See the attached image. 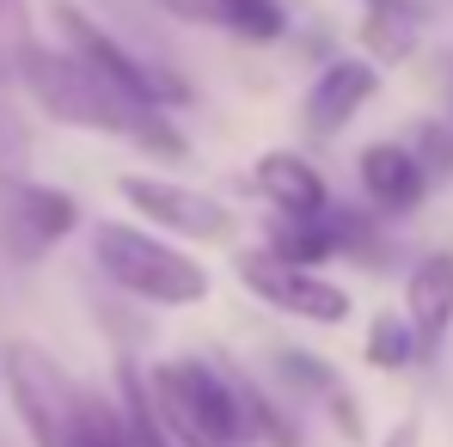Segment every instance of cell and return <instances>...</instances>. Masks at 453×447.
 Masks as SVG:
<instances>
[{"mask_svg":"<svg viewBox=\"0 0 453 447\" xmlns=\"http://www.w3.org/2000/svg\"><path fill=\"white\" fill-rule=\"evenodd\" d=\"M411 356H417V337H411V325H404L398 312H380L374 325H368V362L392 374V368H404Z\"/></svg>","mask_w":453,"mask_h":447,"instance_id":"cell-18","label":"cell"},{"mask_svg":"<svg viewBox=\"0 0 453 447\" xmlns=\"http://www.w3.org/2000/svg\"><path fill=\"white\" fill-rule=\"evenodd\" d=\"M257 190H264L288 221H319V215H325V178H319V166H306L301 153H288V148L257 159Z\"/></svg>","mask_w":453,"mask_h":447,"instance_id":"cell-11","label":"cell"},{"mask_svg":"<svg viewBox=\"0 0 453 447\" xmlns=\"http://www.w3.org/2000/svg\"><path fill=\"white\" fill-rule=\"evenodd\" d=\"M74 227H80V203L68 190L0 184V251H6V258L37 264V258H50Z\"/></svg>","mask_w":453,"mask_h":447,"instance_id":"cell-6","label":"cell"},{"mask_svg":"<svg viewBox=\"0 0 453 447\" xmlns=\"http://www.w3.org/2000/svg\"><path fill=\"white\" fill-rule=\"evenodd\" d=\"M92 258L123 295L148 300V306H196V300H209V270L196 258H184L178 245H165V239H153V233H142L129 221L98 227Z\"/></svg>","mask_w":453,"mask_h":447,"instance_id":"cell-3","label":"cell"},{"mask_svg":"<svg viewBox=\"0 0 453 447\" xmlns=\"http://www.w3.org/2000/svg\"><path fill=\"white\" fill-rule=\"evenodd\" d=\"M25 166H31L25 129L12 123V111H6V98H0V184H25Z\"/></svg>","mask_w":453,"mask_h":447,"instance_id":"cell-20","label":"cell"},{"mask_svg":"<svg viewBox=\"0 0 453 447\" xmlns=\"http://www.w3.org/2000/svg\"><path fill=\"white\" fill-rule=\"evenodd\" d=\"M209 25H221L245 43H276L288 19H282L276 0H209Z\"/></svg>","mask_w":453,"mask_h":447,"instance_id":"cell-14","label":"cell"},{"mask_svg":"<svg viewBox=\"0 0 453 447\" xmlns=\"http://www.w3.org/2000/svg\"><path fill=\"white\" fill-rule=\"evenodd\" d=\"M423 25H429L423 0H374V6L362 12V43H368L374 62H404V56L417 50Z\"/></svg>","mask_w":453,"mask_h":447,"instance_id":"cell-13","label":"cell"},{"mask_svg":"<svg viewBox=\"0 0 453 447\" xmlns=\"http://www.w3.org/2000/svg\"><path fill=\"white\" fill-rule=\"evenodd\" d=\"M404 153L417 159V172H423L429 184L453 172V135L441 129V123H417V129H411V142H404Z\"/></svg>","mask_w":453,"mask_h":447,"instance_id":"cell-19","label":"cell"},{"mask_svg":"<svg viewBox=\"0 0 453 447\" xmlns=\"http://www.w3.org/2000/svg\"><path fill=\"white\" fill-rule=\"evenodd\" d=\"M331 251H337V215L331 221H288L276 233V245H270V258L295 264V270H319Z\"/></svg>","mask_w":453,"mask_h":447,"instance_id":"cell-15","label":"cell"},{"mask_svg":"<svg viewBox=\"0 0 453 447\" xmlns=\"http://www.w3.org/2000/svg\"><path fill=\"white\" fill-rule=\"evenodd\" d=\"M404 325L417 337V350L429 356L453 325V251H429L411 282H404Z\"/></svg>","mask_w":453,"mask_h":447,"instance_id":"cell-9","label":"cell"},{"mask_svg":"<svg viewBox=\"0 0 453 447\" xmlns=\"http://www.w3.org/2000/svg\"><path fill=\"white\" fill-rule=\"evenodd\" d=\"M239 276L264 306L295 312L306 325H343L349 319V295L337 282H325L319 270H295V264H276L270 251H257V258H239Z\"/></svg>","mask_w":453,"mask_h":447,"instance_id":"cell-7","label":"cell"},{"mask_svg":"<svg viewBox=\"0 0 453 447\" xmlns=\"http://www.w3.org/2000/svg\"><path fill=\"white\" fill-rule=\"evenodd\" d=\"M129 209H142L153 227L184 233V239H226L233 233V209L190 190V184H165V178H123Z\"/></svg>","mask_w":453,"mask_h":447,"instance_id":"cell-8","label":"cell"},{"mask_svg":"<svg viewBox=\"0 0 453 447\" xmlns=\"http://www.w3.org/2000/svg\"><path fill=\"white\" fill-rule=\"evenodd\" d=\"M362 184H368V197H374L380 209H392V215H404V209H417L429 197V178L417 172V159L404 153V142H374V148L362 153Z\"/></svg>","mask_w":453,"mask_h":447,"instance_id":"cell-12","label":"cell"},{"mask_svg":"<svg viewBox=\"0 0 453 447\" xmlns=\"http://www.w3.org/2000/svg\"><path fill=\"white\" fill-rule=\"evenodd\" d=\"M276 368L288 374V380H295V386H306V392H325V398H331V392H337V374L325 368V362H319V356H301V350H282V356H276Z\"/></svg>","mask_w":453,"mask_h":447,"instance_id":"cell-21","label":"cell"},{"mask_svg":"<svg viewBox=\"0 0 453 447\" xmlns=\"http://www.w3.org/2000/svg\"><path fill=\"white\" fill-rule=\"evenodd\" d=\"M386 447H417V423H398V429L386 435Z\"/></svg>","mask_w":453,"mask_h":447,"instance_id":"cell-23","label":"cell"},{"mask_svg":"<svg viewBox=\"0 0 453 447\" xmlns=\"http://www.w3.org/2000/svg\"><path fill=\"white\" fill-rule=\"evenodd\" d=\"M374 62H331L325 74L312 80V92H306V129L312 135H337V129H349V117L374 98Z\"/></svg>","mask_w":453,"mask_h":447,"instance_id":"cell-10","label":"cell"},{"mask_svg":"<svg viewBox=\"0 0 453 447\" xmlns=\"http://www.w3.org/2000/svg\"><path fill=\"white\" fill-rule=\"evenodd\" d=\"M12 74H19V86H25L56 123L98 129V135H123V142H135V148H148V153H165V159L184 153V135L165 123V111L129 104L117 86H104V80L92 74L86 62H74L68 50H37V43H31V50L12 62Z\"/></svg>","mask_w":453,"mask_h":447,"instance_id":"cell-1","label":"cell"},{"mask_svg":"<svg viewBox=\"0 0 453 447\" xmlns=\"http://www.w3.org/2000/svg\"><path fill=\"white\" fill-rule=\"evenodd\" d=\"M0 368H6L12 411H19V423L31 429V442L37 447H68L86 386H80L56 356H43L37 343H6V362H0Z\"/></svg>","mask_w":453,"mask_h":447,"instance_id":"cell-5","label":"cell"},{"mask_svg":"<svg viewBox=\"0 0 453 447\" xmlns=\"http://www.w3.org/2000/svg\"><path fill=\"white\" fill-rule=\"evenodd\" d=\"M362 6H374V0H362Z\"/></svg>","mask_w":453,"mask_h":447,"instance_id":"cell-24","label":"cell"},{"mask_svg":"<svg viewBox=\"0 0 453 447\" xmlns=\"http://www.w3.org/2000/svg\"><path fill=\"white\" fill-rule=\"evenodd\" d=\"M142 380H148V405L159 417V429L172 435V447H245L233 374L184 356V362H159Z\"/></svg>","mask_w":453,"mask_h":447,"instance_id":"cell-2","label":"cell"},{"mask_svg":"<svg viewBox=\"0 0 453 447\" xmlns=\"http://www.w3.org/2000/svg\"><path fill=\"white\" fill-rule=\"evenodd\" d=\"M62 19V31H68V56L86 62L92 74L104 80V86H117L129 104H148V111H165V104H190V86L184 74H172V68H159L148 56H135V50H123L98 19H86L80 6H62L56 12Z\"/></svg>","mask_w":453,"mask_h":447,"instance_id":"cell-4","label":"cell"},{"mask_svg":"<svg viewBox=\"0 0 453 447\" xmlns=\"http://www.w3.org/2000/svg\"><path fill=\"white\" fill-rule=\"evenodd\" d=\"M68 447H129V423H123V405L104 398V392H80V417Z\"/></svg>","mask_w":453,"mask_h":447,"instance_id":"cell-16","label":"cell"},{"mask_svg":"<svg viewBox=\"0 0 453 447\" xmlns=\"http://www.w3.org/2000/svg\"><path fill=\"white\" fill-rule=\"evenodd\" d=\"M31 50V6L25 0H0V56L19 62Z\"/></svg>","mask_w":453,"mask_h":447,"instance_id":"cell-22","label":"cell"},{"mask_svg":"<svg viewBox=\"0 0 453 447\" xmlns=\"http://www.w3.org/2000/svg\"><path fill=\"white\" fill-rule=\"evenodd\" d=\"M123 380V423H129V447H172V435L159 429V417H153V405H148V380H142V368H123L117 374Z\"/></svg>","mask_w":453,"mask_h":447,"instance_id":"cell-17","label":"cell"}]
</instances>
